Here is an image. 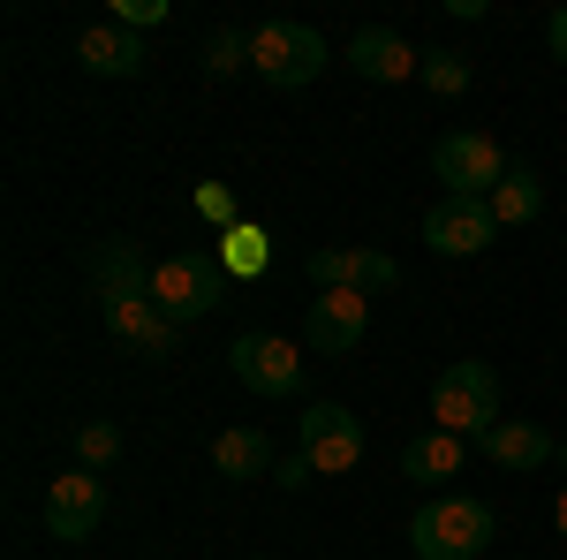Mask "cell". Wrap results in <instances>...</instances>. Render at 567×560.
Returning a JSON list of instances; mask_svg holds the SVG:
<instances>
[{
  "label": "cell",
  "mask_w": 567,
  "mask_h": 560,
  "mask_svg": "<svg viewBox=\"0 0 567 560\" xmlns=\"http://www.w3.org/2000/svg\"><path fill=\"white\" fill-rule=\"evenodd\" d=\"M349 69L371 77V84H409V77L424 69V53L401 39V31H386V23H363V31L349 39Z\"/></svg>",
  "instance_id": "obj_13"
},
{
  "label": "cell",
  "mask_w": 567,
  "mask_h": 560,
  "mask_svg": "<svg viewBox=\"0 0 567 560\" xmlns=\"http://www.w3.org/2000/svg\"><path fill=\"white\" fill-rule=\"evenodd\" d=\"M432 425L454 431V439H484V431L499 425V371L492 364H446L432 379Z\"/></svg>",
  "instance_id": "obj_2"
},
{
  "label": "cell",
  "mask_w": 567,
  "mask_h": 560,
  "mask_svg": "<svg viewBox=\"0 0 567 560\" xmlns=\"http://www.w3.org/2000/svg\"><path fill=\"white\" fill-rule=\"evenodd\" d=\"M492 508L484 500H470V492H432L416 516H409V546H416V560H477L484 546H492Z\"/></svg>",
  "instance_id": "obj_1"
},
{
  "label": "cell",
  "mask_w": 567,
  "mask_h": 560,
  "mask_svg": "<svg viewBox=\"0 0 567 560\" xmlns=\"http://www.w3.org/2000/svg\"><path fill=\"white\" fill-rule=\"evenodd\" d=\"M76 61H84L91 77H114V84H122V77L144 69V31H130V23H114V16H106V23L76 31Z\"/></svg>",
  "instance_id": "obj_15"
},
{
  "label": "cell",
  "mask_w": 567,
  "mask_h": 560,
  "mask_svg": "<svg viewBox=\"0 0 567 560\" xmlns=\"http://www.w3.org/2000/svg\"><path fill=\"white\" fill-rule=\"evenodd\" d=\"M296 447L318 462V477H349L363 462V425H355V409H341V401H310L303 425H296Z\"/></svg>",
  "instance_id": "obj_7"
},
{
  "label": "cell",
  "mask_w": 567,
  "mask_h": 560,
  "mask_svg": "<svg viewBox=\"0 0 567 560\" xmlns=\"http://www.w3.org/2000/svg\"><path fill=\"white\" fill-rule=\"evenodd\" d=\"M114 23H130V31H152V23H167V0H114Z\"/></svg>",
  "instance_id": "obj_24"
},
{
  "label": "cell",
  "mask_w": 567,
  "mask_h": 560,
  "mask_svg": "<svg viewBox=\"0 0 567 560\" xmlns=\"http://www.w3.org/2000/svg\"><path fill=\"white\" fill-rule=\"evenodd\" d=\"M219 265H227V273H265V235H258V227H227Z\"/></svg>",
  "instance_id": "obj_23"
},
{
  "label": "cell",
  "mask_w": 567,
  "mask_h": 560,
  "mask_svg": "<svg viewBox=\"0 0 567 560\" xmlns=\"http://www.w3.org/2000/svg\"><path fill=\"white\" fill-rule=\"evenodd\" d=\"M484 205H492V220H499V227H529V220L545 213V182H537L529 167H507V182H499Z\"/></svg>",
  "instance_id": "obj_19"
},
{
  "label": "cell",
  "mask_w": 567,
  "mask_h": 560,
  "mask_svg": "<svg viewBox=\"0 0 567 560\" xmlns=\"http://www.w3.org/2000/svg\"><path fill=\"white\" fill-rule=\"evenodd\" d=\"M84 273H91V288H99V303L152 296V258H144L136 243H122V235H106V243L84 258Z\"/></svg>",
  "instance_id": "obj_14"
},
{
  "label": "cell",
  "mask_w": 567,
  "mask_h": 560,
  "mask_svg": "<svg viewBox=\"0 0 567 560\" xmlns=\"http://www.w3.org/2000/svg\"><path fill=\"white\" fill-rule=\"evenodd\" d=\"M227 364H235V379L265 401H288V394H303V356L280 342V334H235L227 342Z\"/></svg>",
  "instance_id": "obj_6"
},
{
  "label": "cell",
  "mask_w": 567,
  "mask_h": 560,
  "mask_svg": "<svg viewBox=\"0 0 567 560\" xmlns=\"http://www.w3.org/2000/svg\"><path fill=\"white\" fill-rule=\"evenodd\" d=\"M545 45H553V61L567 69V8H553V16H545Z\"/></svg>",
  "instance_id": "obj_27"
},
{
  "label": "cell",
  "mask_w": 567,
  "mask_h": 560,
  "mask_svg": "<svg viewBox=\"0 0 567 560\" xmlns=\"http://www.w3.org/2000/svg\"><path fill=\"white\" fill-rule=\"evenodd\" d=\"M122 455V425H84L76 431V470H114Z\"/></svg>",
  "instance_id": "obj_22"
},
{
  "label": "cell",
  "mask_w": 567,
  "mask_h": 560,
  "mask_svg": "<svg viewBox=\"0 0 567 560\" xmlns=\"http://www.w3.org/2000/svg\"><path fill=\"white\" fill-rule=\"evenodd\" d=\"M416 77H424V91H432V99H462V91H470V61H462L454 45H432Z\"/></svg>",
  "instance_id": "obj_20"
},
{
  "label": "cell",
  "mask_w": 567,
  "mask_h": 560,
  "mask_svg": "<svg viewBox=\"0 0 567 560\" xmlns=\"http://www.w3.org/2000/svg\"><path fill=\"white\" fill-rule=\"evenodd\" d=\"M462 455H470V439H454V431H416L409 447H401V477L409 485H446V477L462 470Z\"/></svg>",
  "instance_id": "obj_17"
},
{
  "label": "cell",
  "mask_w": 567,
  "mask_h": 560,
  "mask_svg": "<svg viewBox=\"0 0 567 560\" xmlns=\"http://www.w3.org/2000/svg\"><path fill=\"white\" fill-rule=\"evenodd\" d=\"M205 69H213V77H243V69H250V31L219 23L213 45H205Z\"/></svg>",
  "instance_id": "obj_21"
},
{
  "label": "cell",
  "mask_w": 567,
  "mask_h": 560,
  "mask_svg": "<svg viewBox=\"0 0 567 560\" xmlns=\"http://www.w3.org/2000/svg\"><path fill=\"white\" fill-rule=\"evenodd\" d=\"M152 303L175 326H189V318H205V310L227 303V265L213 251H167V258L152 265Z\"/></svg>",
  "instance_id": "obj_3"
},
{
  "label": "cell",
  "mask_w": 567,
  "mask_h": 560,
  "mask_svg": "<svg viewBox=\"0 0 567 560\" xmlns=\"http://www.w3.org/2000/svg\"><path fill=\"white\" fill-rule=\"evenodd\" d=\"M99 522H106V477L99 470H69V477L45 485V530L61 546H84Z\"/></svg>",
  "instance_id": "obj_8"
},
{
  "label": "cell",
  "mask_w": 567,
  "mask_h": 560,
  "mask_svg": "<svg viewBox=\"0 0 567 560\" xmlns=\"http://www.w3.org/2000/svg\"><path fill=\"white\" fill-rule=\"evenodd\" d=\"M250 69H258L272 91H303L326 77V39L310 31V23H288V16H272L250 31Z\"/></svg>",
  "instance_id": "obj_4"
},
{
  "label": "cell",
  "mask_w": 567,
  "mask_h": 560,
  "mask_svg": "<svg viewBox=\"0 0 567 560\" xmlns=\"http://www.w3.org/2000/svg\"><path fill=\"white\" fill-rule=\"evenodd\" d=\"M553 522H560V538H567V485H560V500H553Z\"/></svg>",
  "instance_id": "obj_28"
},
{
  "label": "cell",
  "mask_w": 567,
  "mask_h": 560,
  "mask_svg": "<svg viewBox=\"0 0 567 560\" xmlns=\"http://www.w3.org/2000/svg\"><path fill=\"white\" fill-rule=\"evenodd\" d=\"M432 174L446 182V197H492L507 182V152L477 130H446L432 144Z\"/></svg>",
  "instance_id": "obj_5"
},
{
  "label": "cell",
  "mask_w": 567,
  "mask_h": 560,
  "mask_svg": "<svg viewBox=\"0 0 567 560\" xmlns=\"http://www.w3.org/2000/svg\"><path fill=\"white\" fill-rule=\"evenodd\" d=\"M250 560H265V553H250Z\"/></svg>",
  "instance_id": "obj_29"
},
{
  "label": "cell",
  "mask_w": 567,
  "mask_h": 560,
  "mask_svg": "<svg viewBox=\"0 0 567 560\" xmlns=\"http://www.w3.org/2000/svg\"><path fill=\"white\" fill-rule=\"evenodd\" d=\"M477 447L499 462V470H545V462L560 455V439H553L545 425H529V417H523V425H492Z\"/></svg>",
  "instance_id": "obj_16"
},
{
  "label": "cell",
  "mask_w": 567,
  "mask_h": 560,
  "mask_svg": "<svg viewBox=\"0 0 567 560\" xmlns=\"http://www.w3.org/2000/svg\"><path fill=\"white\" fill-rule=\"evenodd\" d=\"M492 235H499V220L484 197H439L424 213V243L439 258H477V251H492Z\"/></svg>",
  "instance_id": "obj_9"
},
{
  "label": "cell",
  "mask_w": 567,
  "mask_h": 560,
  "mask_svg": "<svg viewBox=\"0 0 567 560\" xmlns=\"http://www.w3.org/2000/svg\"><path fill=\"white\" fill-rule=\"evenodd\" d=\"M363 334H371V296H355V288H318V303L303 310V342L318 348V356H349Z\"/></svg>",
  "instance_id": "obj_11"
},
{
  "label": "cell",
  "mask_w": 567,
  "mask_h": 560,
  "mask_svg": "<svg viewBox=\"0 0 567 560\" xmlns=\"http://www.w3.org/2000/svg\"><path fill=\"white\" fill-rule=\"evenodd\" d=\"M310 477H318V462H310L303 447H288V455L272 462V485H288V492H296V485H310Z\"/></svg>",
  "instance_id": "obj_25"
},
{
  "label": "cell",
  "mask_w": 567,
  "mask_h": 560,
  "mask_svg": "<svg viewBox=\"0 0 567 560\" xmlns=\"http://www.w3.org/2000/svg\"><path fill=\"white\" fill-rule=\"evenodd\" d=\"M272 462H280V447H272L258 425H227L213 439V470L219 477H272Z\"/></svg>",
  "instance_id": "obj_18"
},
{
  "label": "cell",
  "mask_w": 567,
  "mask_h": 560,
  "mask_svg": "<svg viewBox=\"0 0 567 560\" xmlns=\"http://www.w3.org/2000/svg\"><path fill=\"white\" fill-rule=\"evenodd\" d=\"M318 288H355V296H393L401 288V265L386 251H371V243H349V251H310L303 265Z\"/></svg>",
  "instance_id": "obj_10"
},
{
  "label": "cell",
  "mask_w": 567,
  "mask_h": 560,
  "mask_svg": "<svg viewBox=\"0 0 567 560\" xmlns=\"http://www.w3.org/2000/svg\"><path fill=\"white\" fill-rule=\"evenodd\" d=\"M197 213L213 220V227H243V220H235V197H227V190H213V182L197 190Z\"/></svg>",
  "instance_id": "obj_26"
},
{
  "label": "cell",
  "mask_w": 567,
  "mask_h": 560,
  "mask_svg": "<svg viewBox=\"0 0 567 560\" xmlns=\"http://www.w3.org/2000/svg\"><path fill=\"white\" fill-rule=\"evenodd\" d=\"M106 334L130 348V356H144V364H167L182 342V326L159 310L152 296H122V303H106Z\"/></svg>",
  "instance_id": "obj_12"
}]
</instances>
